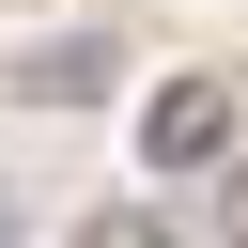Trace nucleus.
<instances>
[{
	"label": "nucleus",
	"instance_id": "1",
	"mask_svg": "<svg viewBox=\"0 0 248 248\" xmlns=\"http://www.w3.org/2000/svg\"><path fill=\"white\" fill-rule=\"evenodd\" d=\"M140 155H155V170H217V155H232V78H170V93L140 108Z\"/></svg>",
	"mask_w": 248,
	"mask_h": 248
},
{
	"label": "nucleus",
	"instance_id": "2",
	"mask_svg": "<svg viewBox=\"0 0 248 248\" xmlns=\"http://www.w3.org/2000/svg\"><path fill=\"white\" fill-rule=\"evenodd\" d=\"M108 78H124V46H93V31H62V46H31V62H16V93H31V108H93Z\"/></svg>",
	"mask_w": 248,
	"mask_h": 248
},
{
	"label": "nucleus",
	"instance_id": "3",
	"mask_svg": "<svg viewBox=\"0 0 248 248\" xmlns=\"http://www.w3.org/2000/svg\"><path fill=\"white\" fill-rule=\"evenodd\" d=\"M78 248H170V232H155L140 202H108V217H78Z\"/></svg>",
	"mask_w": 248,
	"mask_h": 248
},
{
	"label": "nucleus",
	"instance_id": "4",
	"mask_svg": "<svg viewBox=\"0 0 248 248\" xmlns=\"http://www.w3.org/2000/svg\"><path fill=\"white\" fill-rule=\"evenodd\" d=\"M0 248H16V186H0Z\"/></svg>",
	"mask_w": 248,
	"mask_h": 248
}]
</instances>
